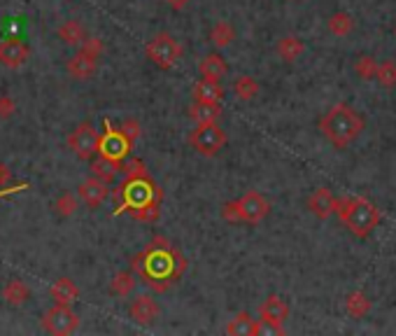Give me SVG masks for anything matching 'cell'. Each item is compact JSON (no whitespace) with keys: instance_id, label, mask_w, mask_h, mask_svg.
I'll list each match as a JSON object with an SVG mask.
<instances>
[{"instance_id":"cell-1","label":"cell","mask_w":396,"mask_h":336,"mask_svg":"<svg viewBox=\"0 0 396 336\" xmlns=\"http://www.w3.org/2000/svg\"><path fill=\"white\" fill-rule=\"evenodd\" d=\"M131 266L143 276L145 285H150L154 292H166L185 276L187 259L163 236H156L150 248L131 259Z\"/></svg>"},{"instance_id":"cell-2","label":"cell","mask_w":396,"mask_h":336,"mask_svg":"<svg viewBox=\"0 0 396 336\" xmlns=\"http://www.w3.org/2000/svg\"><path fill=\"white\" fill-rule=\"evenodd\" d=\"M366 121L364 117L350 108L348 103H338L334 108H329L319 119L321 136L331 143L336 150H348V147L364 134Z\"/></svg>"},{"instance_id":"cell-3","label":"cell","mask_w":396,"mask_h":336,"mask_svg":"<svg viewBox=\"0 0 396 336\" xmlns=\"http://www.w3.org/2000/svg\"><path fill=\"white\" fill-rule=\"evenodd\" d=\"M121 199L123 206L121 210H131V215L145 222L159 217V206H161V192L156 187L150 175H138V178H126V183L121 187Z\"/></svg>"},{"instance_id":"cell-4","label":"cell","mask_w":396,"mask_h":336,"mask_svg":"<svg viewBox=\"0 0 396 336\" xmlns=\"http://www.w3.org/2000/svg\"><path fill=\"white\" fill-rule=\"evenodd\" d=\"M338 220L348 227V232L357 239H368L375 232V227L380 224L383 212L373 201L364 199V196H345L338 201Z\"/></svg>"},{"instance_id":"cell-5","label":"cell","mask_w":396,"mask_h":336,"mask_svg":"<svg viewBox=\"0 0 396 336\" xmlns=\"http://www.w3.org/2000/svg\"><path fill=\"white\" fill-rule=\"evenodd\" d=\"M145 54L156 68L170 70V68H175L180 59H182V45H180L170 33L161 31V33H156L150 43H147Z\"/></svg>"},{"instance_id":"cell-6","label":"cell","mask_w":396,"mask_h":336,"mask_svg":"<svg viewBox=\"0 0 396 336\" xmlns=\"http://www.w3.org/2000/svg\"><path fill=\"white\" fill-rule=\"evenodd\" d=\"M187 141L198 154H203V157H214V154L226 145L229 138L219 124H196L189 131Z\"/></svg>"},{"instance_id":"cell-7","label":"cell","mask_w":396,"mask_h":336,"mask_svg":"<svg viewBox=\"0 0 396 336\" xmlns=\"http://www.w3.org/2000/svg\"><path fill=\"white\" fill-rule=\"evenodd\" d=\"M79 327V315L70 308V304H56L43 315V330L47 334L68 336L75 334Z\"/></svg>"},{"instance_id":"cell-8","label":"cell","mask_w":396,"mask_h":336,"mask_svg":"<svg viewBox=\"0 0 396 336\" xmlns=\"http://www.w3.org/2000/svg\"><path fill=\"white\" fill-rule=\"evenodd\" d=\"M68 147L79 159L89 161L101 152V134L94 129L92 121H82V124L68 136Z\"/></svg>"},{"instance_id":"cell-9","label":"cell","mask_w":396,"mask_h":336,"mask_svg":"<svg viewBox=\"0 0 396 336\" xmlns=\"http://www.w3.org/2000/svg\"><path fill=\"white\" fill-rule=\"evenodd\" d=\"M238 203V215H241V222L245 224H259L268 217L270 212V201L257 190L245 192L241 199H236Z\"/></svg>"},{"instance_id":"cell-10","label":"cell","mask_w":396,"mask_h":336,"mask_svg":"<svg viewBox=\"0 0 396 336\" xmlns=\"http://www.w3.org/2000/svg\"><path fill=\"white\" fill-rule=\"evenodd\" d=\"M290 304L280 294H268L259 306V318L273 330V334H285V323L290 320Z\"/></svg>"},{"instance_id":"cell-11","label":"cell","mask_w":396,"mask_h":336,"mask_svg":"<svg viewBox=\"0 0 396 336\" xmlns=\"http://www.w3.org/2000/svg\"><path fill=\"white\" fill-rule=\"evenodd\" d=\"M159 313H161V308L150 294H138V297H133V301L128 304L131 320L140 327H152L156 320H159Z\"/></svg>"},{"instance_id":"cell-12","label":"cell","mask_w":396,"mask_h":336,"mask_svg":"<svg viewBox=\"0 0 396 336\" xmlns=\"http://www.w3.org/2000/svg\"><path fill=\"white\" fill-rule=\"evenodd\" d=\"M131 145L133 143L121 131H112L110 121H105V136H101V152L98 154H105V157H110L114 161H123L128 157Z\"/></svg>"},{"instance_id":"cell-13","label":"cell","mask_w":396,"mask_h":336,"mask_svg":"<svg viewBox=\"0 0 396 336\" xmlns=\"http://www.w3.org/2000/svg\"><path fill=\"white\" fill-rule=\"evenodd\" d=\"M338 201L341 199H336L329 187H317V190L308 196V201H305V208H308L317 220H329L338 212Z\"/></svg>"},{"instance_id":"cell-14","label":"cell","mask_w":396,"mask_h":336,"mask_svg":"<svg viewBox=\"0 0 396 336\" xmlns=\"http://www.w3.org/2000/svg\"><path fill=\"white\" fill-rule=\"evenodd\" d=\"M107 194H110V190H107V183H103V180H98V178H89V180H84V183L77 187L79 201L84 203V206H89V208L101 206V203L107 199Z\"/></svg>"},{"instance_id":"cell-15","label":"cell","mask_w":396,"mask_h":336,"mask_svg":"<svg viewBox=\"0 0 396 336\" xmlns=\"http://www.w3.org/2000/svg\"><path fill=\"white\" fill-rule=\"evenodd\" d=\"M28 61V47L21 40H5L0 43V63L7 68H21Z\"/></svg>"},{"instance_id":"cell-16","label":"cell","mask_w":396,"mask_h":336,"mask_svg":"<svg viewBox=\"0 0 396 336\" xmlns=\"http://www.w3.org/2000/svg\"><path fill=\"white\" fill-rule=\"evenodd\" d=\"M98 70V59L92 54H87L84 49H77L75 56H70L68 61V72L75 80H92Z\"/></svg>"},{"instance_id":"cell-17","label":"cell","mask_w":396,"mask_h":336,"mask_svg":"<svg viewBox=\"0 0 396 336\" xmlns=\"http://www.w3.org/2000/svg\"><path fill=\"white\" fill-rule=\"evenodd\" d=\"M263 332V323L261 320H254L250 313H241L233 315V320H229L226 325V334L231 336H259Z\"/></svg>"},{"instance_id":"cell-18","label":"cell","mask_w":396,"mask_h":336,"mask_svg":"<svg viewBox=\"0 0 396 336\" xmlns=\"http://www.w3.org/2000/svg\"><path fill=\"white\" fill-rule=\"evenodd\" d=\"M198 72L205 80L212 82H221V77L229 72V63L226 59H221L219 54H205L201 61H198Z\"/></svg>"},{"instance_id":"cell-19","label":"cell","mask_w":396,"mask_h":336,"mask_svg":"<svg viewBox=\"0 0 396 336\" xmlns=\"http://www.w3.org/2000/svg\"><path fill=\"white\" fill-rule=\"evenodd\" d=\"M192 96H194L196 103H219L221 96H224V89H221L219 82L201 77L192 87Z\"/></svg>"},{"instance_id":"cell-20","label":"cell","mask_w":396,"mask_h":336,"mask_svg":"<svg viewBox=\"0 0 396 336\" xmlns=\"http://www.w3.org/2000/svg\"><path fill=\"white\" fill-rule=\"evenodd\" d=\"M370 308H373V301H370L361 290L350 292L348 297H345V313H348L352 320H364L370 313Z\"/></svg>"},{"instance_id":"cell-21","label":"cell","mask_w":396,"mask_h":336,"mask_svg":"<svg viewBox=\"0 0 396 336\" xmlns=\"http://www.w3.org/2000/svg\"><path fill=\"white\" fill-rule=\"evenodd\" d=\"M221 114H224V110H221L219 103H196L189 108V117H192L196 124H217V121L221 119Z\"/></svg>"},{"instance_id":"cell-22","label":"cell","mask_w":396,"mask_h":336,"mask_svg":"<svg viewBox=\"0 0 396 336\" xmlns=\"http://www.w3.org/2000/svg\"><path fill=\"white\" fill-rule=\"evenodd\" d=\"M275 52H277V56L285 63H294L305 52V43L301 38H296V36H285V38L277 40Z\"/></svg>"},{"instance_id":"cell-23","label":"cell","mask_w":396,"mask_h":336,"mask_svg":"<svg viewBox=\"0 0 396 336\" xmlns=\"http://www.w3.org/2000/svg\"><path fill=\"white\" fill-rule=\"evenodd\" d=\"M119 170H121V161H114L110 157H105V154H98V157L92 161L94 178L103 180V183H107V185L119 175Z\"/></svg>"},{"instance_id":"cell-24","label":"cell","mask_w":396,"mask_h":336,"mask_svg":"<svg viewBox=\"0 0 396 336\" xmlns=\"http://www.w3.org/2000/svg\"><path fill=\"white\" fill-rule=\"evenodd\" d=\"M49 294H52V299L56 301V304H70L72 306L79 297V290L70 278H59V281L49 288Z\"/></svg>"},{"instance_id":"cell-25","label":"cell","mask_w":396,"mask_h":336,"mask_svg":"<svg viewBox=\"0 0 396 336\" xmlns=\"http://www.w3.org/2000/svg\"><path fill=\"white\" fill-rule=\"evenodd\" d=\"M31 297V290H28V285L19 281V278H12V281H7L5 283V288H3V299L7 301L10 306H23L28 301Z\"/></svg>"},{"instance_id":"cell-26","label":"cell","mask_w":396,"mask_h":336,"mask_svg":"<svg viewBox=\"0 0 396 336\" xmlns=\"http://www.w3.org/2000/svg\"><path fill=\"white\" fill-rule=\"evenodd\" d=\"M59 38H61L68 47H82V43L87 40V33H84V26H82L79 21L70 19V21H63V23H61Z\"/></svg>"},{"instance_id":"cell-27","label":"cell","mask_w":396,"mask_h":336,"mask_svg":"<svg viewBox=\"0 0 396 336\" xmlns=\"http://www.w3.org/2000/svg\"><path fill=\"white\" fill-rule=\"evenodd\" d=\"M329 26V33L336 38H348L350 33L354 31V19L350 12H334L331 16H329L326 21Z\"/></svg>"},{"instance_id":"cell-28","label":"cell","mask_w":396,"mask_h":336,"mask_svg":"<svg viewBox=\"0 0 396 336\" xmlns=\"http://www.w3.org/2000/svg\"><path fill=\"white\" fill-rule=\"evenodd\" d=\"M236 40V28L231 21H217L210 31V43L217 49H224Z\"/></svg>"},{"instance_id":"cell-29","label":"cell","mask_w":396,"mask_h":336,"mask_svg":"<svg viewBox=\"0 0 396 336\" xmlns=\"http://www.w3.org/2000/svg\"><path fill=\"white\" fill-rule=\"evenodd\" d=\"M136 273H131V271H119V273H114V278L110 281V294H114V297H128L131 292L136 290Z\"/></svg>"},{"instance_id":"cell-30","label":"cell","mask_w":396,"mask_h":336,"mask_svg":"<svg viewBox=\"0 0 396 336\" xmlns=\"http://www.w3.org/2000/svg\"><path fill=\"white\" fill-rule=\"evenodd\" d=\"M233 94L238 96V101H254L259 96V82L252 75H241L233 82Z\"/></svg>"},{"instance_id":"cell-31","label":"cell","mask_w":396,"mask_h":336,"mask_svg":"<svg viewBox=\"0 0 396 336\" xmlns=\"http://www.w3.org/2000/svg\"><path fill=\"white\" fill-rule=\"evenodd\" d=\"M378 65L380 63H378L370 54H361V56H357V61H354V72H357L359 80L370 82V80H375Z\"/></svg>"},{"instance_id":"cell-32","label":"cell","mask_w":396,"mask_h":336,"mask_svg":"<svg viewBox=\"0 0 396 336\" xmlns=\"http://www.w3.org/2000/svg\"><path fill=\"white\" fill-rule=\"evenodd\" d=\"M375 82L383 89H396V61L387 59V61H383L380 65H378Z\"/></svg>"},{"instance_id":"cell-33","label":"cell","mask_w":396,"mask_h":336,"mask_svg":"<svg viewBox=\"0 0 396 336\" xmlns=\"http://www.w3.org/2000/svg\"><path fill=\"white\" fill-rule=\"evenodd\" d=\"M77 199H79V196L70 194V192L59 194V199L54 201V212L59 217H72L77 212Z\"/></svg>"},{"instance_id":"cell-34","label":"cell","mask_w":396,"mask_h":336,"mask_svg":"<svg viewBox=\"0 0 396 336\" xmlns=\"http://www.w3.org/2000/svg\"><path fill=\"white\" fill-rule=\"evenodd\" d=\"M221 220H226L231 224H241V215H238V203L229 201L221 206Z\"/></svg>"},{"instance_id":"cell-35","label":"cell","mask_w":396,"mask_h":336,"mask_svg":"<svg viewBox=\"0 0 396 336\" xmlns=\"http://www.w3.org/2000/svg\"><path fill=\"white\" fill-rule=\"evenodd\" d=\"M121 170L126 173V178H138V175H147V168H145V163L140 161V159H133V161H128V163H123Z\"/></svg>"},{"instance_id":"cell-36","label":"cell","mask_w":396,"mask_h":336,"mask_svg":"<svg viewBox=\"0 0 396 336\" xmlns=\"http://www.w3.org/2000/svg\"><path fill=\"white\" fill-rule=\"evenodd\" d=\"M121 134L128 138L131 143L138 141V136H140V121L138 119H123V124H121Z\"/></svg>"},{"instance_id":"cell-37","label":"cell","mask_w":396,"mask_h":336,"mask_svg":"<svg viewBox=\"0 0 396 336\" xmlns=\"http://www.w3.org/2000/svg\"><path fill=\"white\" fill-rule=\"evenodd\" d=\"M79 49H84L87 54H92V56H96V59H98V56L103 54L105 47H103V40H101V38H87L84 43H82Z\"/></svg>"},{"instance_id":"cell-38","label":"cell","mask_w":396,"mask_h":336,"mask_svg":"<svg viewBox=\"0 0 396 336\" xmlns=\"http://www.w3.org/2000/svg\"><path fill=\"white\" fill-rule=\"evenodd\" d=\"M16 110V105L10 96H0V119H7V117H12Z\"/></svg>"},{"instance_id":"cell-39","label":"cell","mask_w":396,"mask_h":336,"mask_svg":"<svg viewBox=\"0 0 396 336\" xmlns=\"http://www.w3.org/2000/svg\"><path fill=\"white\" fill-rule=\"evenodd\" d=\"M12 180V170L5 166V163H0V187L7 185Z\"/></svg>"},{"instance_id":"cell-40","label":"cell","mask_w":396,"mask_h":336,"mask_svg":"<svg viewBox=\"0 0 396 336\" xmlns=\"http://www.w3.org/2000/svg\"><path fill=\"white\" fill-rule=\"evenodd\" d=\"M166 3L170 5V10H175V12H182L185 7H189V3H192V0H166Z\"/></svg>"}]
</instances>
